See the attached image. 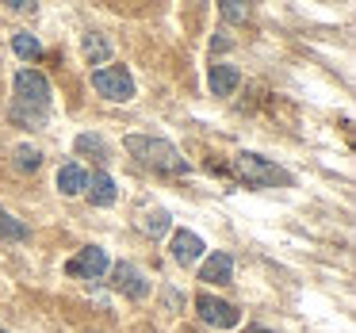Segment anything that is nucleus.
Segmentation results:
<instances>
[{"label": "nucleus", "instance_id": "17", "mask_svg": "<svg viewBox=\"0 0 356 333\" xmlns=\"http://www.w3.org/2000/svg\"><path fill=\"white\" fill-rule=\"evenodd\" d=\"M77 154H96L100 161H108V142L100 134H81L77 138Z\"/></svg>", "mask_w": 356, "mask_h": 333}, {"label": "nucleus", "instance_id": "18", "mask_svg": "<svg viewBox=\"0 0 356 333\" xmlns=\"http://www.w3.org/2000/svg\"><path fill=\"white\" fill-rule=\"evenodd\" d=\"M39 165H42V154H39L35 146H19V149H16V169H19V172H35Z\"/></svg>", "mask_w": 356, "mask_h": 333}, {"label": "nucleus", "instance_id": "10", "mask_svg": "<svg viewBox=\"0 0 356 333\" xmlns=\"http://www.w3.org/2000/svg\"><path fill=\"white\" fill-rule=\"evenodd\" d=\"M207 85H211V92H215V96H230L234 88L241 85V73L234 70V65H211Z\"/></svg>", "mask_w": 356, "mask_h": 333}, {"label": "nucleus", "instance_id": "20", "mask_svg": "<svg viewBox=\"0 0 356 333\" xmlns=\"http://www.w3.org/2000/svg\"><path fill=\"white\" fill-rule=\"evenodd\" d=\"M8 8H12V12H31L35 4H27V0H8Z\"/></svg>", "mask_w": 356, "mask_h": 333}, {"label": "nucleus", "instance_id": "4", "mask_svg": "<svg viewBox=\"0 0 356 333\" xmlns=\"http://www.w3.org/2000/svg\"><path fill=\"white\" fill-rule=\"evenodd\" d=\"M92 88L108 100H131L134 96V77L123 70V65H108V70H96L92 73Z\"/></svg>", "mask_w": 356, "mask_h": 333}, {"label": "nucleus", "instance_id": "19", "mask_svg": "<svg viewBox=\"0 0 356 333\" xmlns=\"http://www.w3.org/2000/svg\"><path fill=\"white\" fill-rule=\"evenodd\" d=\"M222 19H230V24H245L249 8L241 4V0H226V4H222Z\"/></svg>", "mask_w": 356, "mask_h": 333}, {"label": "nucleus", "instance_id": "14", "mask_svg": "<svg viewBox=\"0 0 356 333\" xmlns=\"http://www.w3.org/2000/svg\"><path fill=\"white\" fill-rule=\"evenodd\" d=\"M27 234H31L27 222H19L16 215H8V211L0 207V238L4 241H27Z\"/></svg>", "mask_w": 356, "mask_h": 333}, {"label": "nucleus", "instance_id": "2", "mask_svg": "<svg viewBox=\"0 0 356 333\" xmlns=\"http://www.w3.org/2000/svg\"><path fill=\"white\" fill-rule=\"evenodd\" d=\"M123 146L131 149V154L138 157L142 165H149V169H157V172H188V161L180 157V149L172 146V142H165V138H146V134H131V138H127Z\"/></svg>", "mask_w": 356, "mask_h": 333}, {"label": "nucleus", "instance_id": "9", "mask_svg": "<svg viewBox=\"0 0 356 333\" xmlns=\"http://www.w3.org/2000/svg\"><path fill=\"white\" fill-rule=\"evenodd\" d=\"M85 192H88V200H92L96 207H111L115 195H119V188H115V180H111L108 172H92L88 184H85Z\"/></svg>", "mask_w": 356, "mask_h": 333}, {"label": "nucleus", "instance_id": "6", "mask_svg": "<svg viewBox=\"0 0 356 333\" xmlns=\"http://www.w3.org/2000/svg\"><path fill=\"white\" fill-rule=\"evenodd\" d=\"M108 268H111V264H108V253H104L100 245H85L70 264H65V272H70V276H81V279H100Z\"/></svg>", "mask_w": 356, "mask_h": 333}, {"label": "nucleus", "instance_id": "1", "mask_svg": "<svg viewBox=\"0 0 356 333\" xmlns=\"http://www.w3.org/2000/svg\"><path fill=\"white\" fill-rule=\"evenodd\" d=\"M47 111H50V81L42 77L39 70H19L16 73V108L12 115L24 119L31 127L47 123Z\"/></svg>", "mask_w": 356, "mask_h": 333}, {"label": "nucleus", "instance_id": "16", "mask_svg": "<svg viewBox=\"0 0 356 333\" xmlns=\"http://www.w3.org/2000/svg\"><path fill=\"white\" fill-rule=\"evenodd\" d=\"M12 47H16V54H19V58H39V54H42V42L35 39L31 31H19L16 39H12Z\"/></svg>", "mask_w": 356, "mask_h": 333}, {"label": "nucleus", "instance_id": "7", "mask_svg": "<svg viewBox=\"0 0 356 333\" xmlns=\"http://www.w3.org/2000/svg\"><path fill=\"white\" fill-rule=\"evenodd\" d=\"M169 249H172V261L184 264V268H188V264L200 261L203 249H207V245H203L200 234H192V230H177V234H172V245H169Z\"/></svg>", "mask_w": 356, "mask_h": 333}, {"label": "nucleus", "instance_id": "3", "mask_svg": "<svg viewBox=\"0 0 356 333\" xmlns=\"http://www.w3.org/2000/svg\"><path fill=\"white\" fill-rule=\"evenodd\" d=\"M234 172H238V177L245 180L249 188L287 184V172L276 169V165H268L264 157H257V154H238V157H234Z\"/></svg>", "mask_w": 356, "mask_h": 333}, {"label": "nucleus", "instance_id": "15", "mask_svg": "<svg viewBox=\"0 0 356 333\" xmlns=\"http://www.w3.org/2000/svg\"><path fill=\"white\" fill-rule=\"evenodd\" d=\"M142 230H146L149 238H161V234L169 230V211H165V207L146 211V215H142Z\"/></svg>", "mask_w": 356, "mask_h": 333}, {"label": "nucleus", "instance_id": "13", "mask_svg": "<svg viewBox=\"0 0 356 333\" xmlns=\"http://www.w3.org/2000/svg\"><path fill=\"white\" fill-rule=\"evenodd\" d=\"M81 54H85L92 65H104V62L111 58V42L104 39V35H85V42H81Z\"/></svg>", "mask_w": 356, "mask_h": 333}, {"label": "nucleus", "instance_id": "8", "mask_svg": "<svg viewBox=\"0 0 356 333\" xmlns=\"http://www.w3.org/2000/svg\"><path fill=\"white\" fill-rule=\"evenodd\" d=\"M111 276H115V287H119V291H127L131 299H146V295H149L146 276H142L134 264H115V272H111Z\"/></svg>", "mask_w": 356, "mask_h": 333}, {"label": "nucleus", "instance_id": "11", "mask_svg": "<svg viewBox=\"0 0 356 333\" xmlns=\"http://www.w3.org/2000/svg\"><path fill=\"white\" fill-rule=\"evenodd\" d=\"M85 184H88V172L81 169V165H62V169H58V192L62 195H81L85 192Z\"/></svg>", "mask_w": 356, "mask_h": 333}, {"label": "nucleus", "instance_id": "21", "mask_svg": "<svg viewBox=\"0 0 356 333\" xmlns=\"http://www.w3.org/2000/svg\"><path fill=\"white\" fill-rule=\"evenodd\" d=\"M0 333H8V330H0Z\"/></svg>", "mask_w": 356, "mask_h": 333}, {"label": "nucleus", "instance_id": "12", "mask_svg": "<svg viewBox=\"0 0 356 333\" xmlns=\"http://www.w3.org/2000/svg\"><path fill=\"white\" fill-rule=\"evenodd\" d=\"M230 276H234V261L226 253L207 257V264L200 272V279H207V284H230Z\"/></svg>", "mask_w": 356, "mask_h": 333}, {"label": "nucleus", "instance_id": "5", "mask_svg": "<svg viewBox=\"0 0 356 333\" xmlns=\"http://www.w3.org/2000/svg\"><path fill=\"white\" fill-rule=\"evenodd\" d=\"M195 310H200V318L207 325H215V330H234V325L241 322V310L234 307V302L215 299V295H195Z\"/></svg>", "mask_w": 356, "mask_h": 333}]
</instances>
